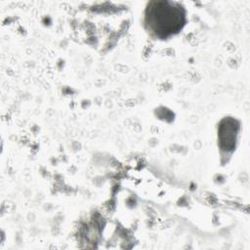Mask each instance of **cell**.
Here are the masks:
<instances>
[{
	"label": "cell",
	"mask_w": 250,
	"mask_h": 250,
	"mask_svg": "<svg viewBox=\"0 0 250 250\" xmlns=\"http://www.w3.org/2000/svg\"><path fill=\"white\" fill-rule=\"evenodd\" d=\"M184 9L174 2L154 1L146 10V24L155 36L164 38L178 32L185 23Z\"/></svg>",
	"instance_id": "6da1fadb"
}]
</instances>
